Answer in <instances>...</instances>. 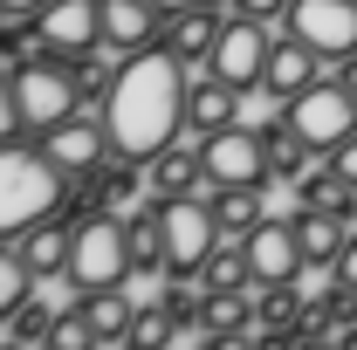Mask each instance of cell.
I'll list each match as a JSON object with an SVG mask.
<instances>
[{
  "label": "cell",
  "instance_id": "cell-1",
  "mask_svg": "<svg viewBox=\"0 0 357 350\" xmlns=\"http://www.w3.org/2000/svg\"><path fill=\"white\" fill-rule=\"evenodd\" d=\"M185 83H192V69L165 42L137 48V55H117V83L96 103L103 131H110V151L151 165L165 144H178L185 137Z\"/></svg>",
  "mask_w": 357,
  "mask_h": 350
},
{
  "label": "cell",
  "instance_id": "cell-2",
  "mask_svg": "<svg viewBox=\"0 0 357 350\" xmlns=\"http://www.w3.org/2000/svg\"><path fill=\"white\" fill-rule=\"evenodd\" d=\"M76 110H83V89H76V62L69 55H48V48L7 55V76H0L7 137H48L62 117H76Z\"/></svg>",
  "mask_w": 357,
  "mask_h": 350
},
{
  "label": "cell",
  "instance_id": "cell-3",
  "mask_svg": "<svg viewBox=\"0 0 357 350\" xmlns=\"http://www.w3.org/2000/svg\"><path fill=\"white\" fill-rule=\"evenodd\" d=\"M69 178H76V172H62V165L48 158V144L7 137V144H0V234H7V241H21L35 220L62 213Z\"/></svg>",
  "mask_w": 357,
  "mask_h": 350
},
{
  "label": "cell",
  "instance_id": "cell-4",
  "mask_svg": "<svg viewBox=\"0 0 357 350\" xmlns=\"http://www.w3.org/2000/svg\"><path fill=\"white\" fill-rule=\"evenodd\" d=\"M76 296L89 289H117V282H131V220L117 213H96L76 227V254H69V275H62Z\"/></svg>",
  "mask_w": 357,
  "mask_h": 350
},
{
  "label": "cell",
  "instance_id": "cell-5",
  "mask_svg": "<svg viewBox=\"0 0 357 350\" xmlns=\"http://www.w3.org/2000/svg\"><path fill=\"white\" fill-rule=\"evenodd\" d=\"M282 110H289L296 137L310 144L316 158H330V151H337V144L357 131V96L337 83V76H323L316 89H303V96H296V103H282Z\"/></svg>",
  "mask_w": 357,
  "mask_h": 350
},
{
  "label": "cell",
  "instance_id": "cell-6",
  "mask_svg": "<svg viewBox=\"0 0 357 350\" xmlns=\"http://www.w3.org/2000/svg\"><path fill=\"white\" fill-rule=\"evenodd\" d=\"M158 220H165V254H172L165 275H199L206 254L227 241L213 199H192V192H185V199H158Z\"/></svg>",
  "mask_w": 357,
  "mask_h": 350
},
{
  "label": "cell",
  "instance_id": "cell-7",
  "mask_svg": "<svg viewBox=\"0 0 357 350\" xmlns=\"http://www.w3.org/2000/svg\"><path fill=\"white\" fill-rule=\"evenodd\" d=\"M268 55H275L268 21H255V14H227V28H220V42H213V55H206V69L227 76L234 89H261Z\"/></svg>",
  "mask_w": 357,
  "mask_h": 350
},
{
  "label": "cell",
  "instance_id": "cell-8",
  "mask_svg": "<svg viewBox=\"0 0 357 350\" xmlns=\"http://www.w3.org/2000/svg\"><path fill=\"white\" fill-rule=\"evenodd\" d=\"M28 48H48V55H89L103 48V0H48L28 28Z\"/></svg>",
  "mask_w": 357,
  "mask_h": 350
},
{
  "label": "cell",
  "instance_id": "cell-9",
  "mask_svg": "<svg viewBox=\"0 0 357 350\" xmlns=\"http://www.w3.org/2000/svg\"><path fill=\"white\" fill-rule=\"evenodd\" d=\"M199 151H206V185H275L261 131H241V124H227V131L199 137Z\"/></svg>",
  "mask_w": 357,
  "mask_h": 350
},
{
  "label": "cell",
  "instance_id": "cell-10",
  "mask_svg": "<svg viewBox=\"0 0 357 350\" xmlns=\"http://www.w3.org/2000/svg\"><path fill=\"white\" fill-rule=\"evenodd\" d=\"M282 35H303L310 48H323L330 62L357 48V0H289Z\"/></svg>",
  "mask_w": 357,
  "mask_h": 350
},
{
  "label": "cell",
  "instance_id": "cell-11",
  "mask_svg": "<svg viewBox=\"0 0 357 350\" xmlns=\"http://www.w3.org/2000/svg\"><path fill=\"white\" fill-rule=\"evenodd\" d=\"M165 0H103V48L110 55H137V48L165 42Z\"/></svg>",
  "mask_w": 357,
  "mask_h": 350
},
{
  "label": "cell",
  "instance_id": "cell-12",
  "mask_svg": "<svg viewBox=\"0 0 357 350\" xmlns=\"http://www.w3.org/2000/svg\"><path fill=\"white\" fill-rule=\"evenodd\" d=\"M323 62H330L323 48H310L303 35H282V42H275V55H268V76H261V89L275 96V103H296L303 89H316L323 76H330Z\"/></svg>",
  "mask_w": 357,
  "mask_h": 350
},
{
  "label": "cell",
  "instance_id": "cell-13",
  "mask_svg": "<svg viewBox=\"0 0 357 350\" xmlns=\"http://www.w3.org/2000/svg\"><path fill=\"white\" fill-rule=\"evenodd\" d=\"M42 144H48V158H55L62 172H89V165H103V158H110V131H103V110L89 117V103H83V110H76V117H62V124H55Z\"/></svg>",
  "mask_w": 357,
  "mask_h": 350
},
{
  "label": "cell",
  "instance_id": "cell-14",
  "mask_svg": "<svg viewBox=\"0 0 357 350\" xmlns=\"http://www.w3.org/2000/svg\"><path fill=\"white\" fill-rule=\"evenodd\" d=\"M248 261H255V282H296L303 275V234H296V220H261L255 234H248Z\"/></svg>",
  "mask_w": 357,
  "mask_h": 350
},
{
  "label": "cell",
  "instance_id": "cell-15",
  "mask_svg": "<svg viewBox=\"0 0 357 350\" xmlns=\"http://www.w3.org/2000/svg\"><path fill=\"white\" fill-rule=\"evenodd\" d=\"M220 28H227L220 0H192V7H172V14H165V48H172L178 62L192 69V62H206V55H213Z\"/></svg>",
  "mask_w": 357,
  "mask_h": 350
},
{
  "label": "cell",
  "instance_id": "cell-16",
  "mask_svg": "<svg viewBox=\"0 0 357 350\" xmlns=\"http://www.w3.org/2000/svg\"><path fill=\"white\" fill-rule=\"evenodd\" d=\"M241 96L248 89H234L227 76H192L185 83V131L192 137H213V131H227V124H241Z\"/></svg>",
  "mask_w": 357,
  "mask_h": 350
},
{
  "label": "cell",
  "instance_id": "cell-17",
  "mask_svg": "<svg viewBox=\"0 0 357 350\" xmlns=\"http://www.w3.org/2000/svg\"><path fill=\"white\" fill-rule=\"evenodd\" d=\"M144 178H151V199H185V192L206 178V151L178 137V144H165V151L144 165Z\"/></svg>",
  "mask_w": 357,
  "mask_h": 350
},
{
  "label": "cell",
  "instance_id": "cell-18",
  "mask_svg": "<svg viewBox=\"0 0 357 350\" xmlns=\"http://www.w3.org/2000/svg\"><path fill=\"white\" fill-rule=\"evenodd\" d=\"M55 316H62V309H48L42 296H28V303L0 309V344H7V350H48V337H55Z\"/></svg>",
  "mask_w": 357,
  "mask_h": 350
},
{
  "label": "cell",
  "instance_id": "cell-19",
  "mask_svg": "<svg viewBox=\"0 0 357 350\" xmlns=\"http://www.w3.org/2000/svg\"><path fill=\"white\" fill-rule=\"evenodd\" d=\"M261 144H268V172L282 178V185H296V178L310 172V144H303V137H296V124H289V110H275V117H268L261 124Z\"/></svg>",
  "mask_w": 357,
  "mask_h": 350
},
{
  "label": "cell",
  "instance_id": "cell-20",
  "mask_svg": "<svg viewBox=\"0 0 357 350\" xmlns=\"http://www.w3.org/2000/svg\"><path fill=\"white\" fill-rule=\"evenodd\" d=\"M255 316H261V337H268V344H296V323H303L310 309H303V296H296V282H261Z\"/></svg>",
  "mask_w": 357,
  "mask_h": 350
},
{
  "label": "cell",
  "instance_id": "cell-21",
  "mask_svg": "<svg viewBox=\"0 0 357 350\" xmlns=\"http://www.w3.org/2000/svg\"><path fill=\"white\" fill-rule=\"evenodd\" d=\"M213 213H220L227 241H248L268 220V185H213Z\"/></svg>",
  "mask_w": 357,
  "mask_h": 350
},
{
  "label": "cell",
  "instance_id": "cell-22",
  "mask_svg": "<svg viewBox=\"0 0 357 350\" xmlns=\"http://www.w3.org/2000/svg\"><path fill=\"white\" fill-rule=\"evenodd\" d=\"M296 234H303V261H310V268H337L344 241H351V220H337V213H316V206H303V213H296Z\"/></svg>",
  "mask_w": 357,
  "mask_h": 350
},
{
  "label": "cell",
  "instance_id": "cell-23",
  "mask_svg": "<svg viewBox=\"0 0 357 350\" xmlns=\"http://www.w3.org/2000/svg\"><path fill=\"white\" fill-rule=\"evenodd\" d=\"M296 199H303V206H316V213H337V220H351V227H357V185L337 172V165L303 172V178H296Z\"/></svg>",
  "mask_w": 357,
  "mask_h": 350
},
{
  "label": "cell",
  "instance_id": "cell-24",
  "mask_svg": "<svg viewBox=\"0 0 357 350\" xmlns=\"http://www.w3.org/2000/svg\"><path fill=\"white\" fill-rule=\"evenodd\" d=\"M172 254H165V220H158V199H144L131 213V275H165Z\"/></svg>",
  "mask_w": 357,
  "mask_h": 350
},
{
  "label": "cell",
  "instance_id": "cell-25",
  "mask_svg": "<svg viewBox=\"0 0 357 350\" xmlns=\"http://www.w3.org/2000/svg\"><path fill=\"white\" fill-rule=\"evenodd\" d=\"M83 309H89V330H96V344H131L137 309H131V296H124V282H117V289H89Z\"/></svg>",
  "mask_w": 357,
  "mask_h": 350
},
{
  "label": "cell",
  "instance_id": "cell-26",
  "mask_svg": "<svg viewBox=\"0 0 357 350\" xmlns=\"http://www.w3.org/2000/svg\"><path fill=\"white\" fill-rule=\"evenodd\" d=\"M206 330L220 344H241L248 330H261V316L248 303V289H206Z\"/></svg>",
  "mask_w": 357,
  "mask_h": 350
},
{
  "label": "cell",
  "instance_id": "cell-27",
  "mask_svg": "<svg viewBox=\"0 0 357 350\" xmlns=\"http://www.w3.org/2000/svg\"><path fill=\"white\" fill-rule=\"evenodd\" d=\"M35 268H28V254H21V241H0V309H14V303H28L35 296Z\"/></svg>",
  "mask_w": 357,
  "mask_h": 350
},
{
  "label": "cell",
  "instance_id": "cell-28",
  "mask_svg": "<svg viewBox=\"0 0 357 350\" xmlns=\"http://www.w3.org/2000/svg\"><path fill=\"white\" fill-rule=\"evenodd\" d=\"M96 344V330H89V309H83V296L55 316V337H48V350H89Z\"/></svg>",
  "mask_w": 357,
  "mask_h": 350
},
{
  "label": "cell",
  "instance_id": "cell-29",
  "mask_svg": "<svg viewBox=\"0 0 357 350\" xmlns=\"http://www.w3.org/2000/svg\"><path fill=\"white\" fill-rule=\"evenodd\" d=\"M110 83H117V62H103L96 48H89V55H76V89H83V103H103V96H110Z\"/></svg>",
  "mask_w": 357,
  "mask_h": 350
},
{
  "label": "cell",
  "instance_id": "cell-30",
  "mask_svg": "<svg viewBox=\"0 0 357 350\" xmlns=\"http://www.w3.org/2000/svg\"><path fill=\"white\" fill-rule=\"evenodd\" d=\"M131 344H144V350H165V344H172V309H165V303L137 309V323H131Z\"/></svg>",
  "mask_w": 357,
  "mask_h": 350
},
{
  "label": "cell",
  "instance_id": "cell-31",
  "mask_svg": "<svg viewBox=\"0 0 357 350\" xmlns=\"http://www.w3.org/2000/svg\"><path fill=\"white\" fill-rule=\"evenodd\" d=\"M234 14H255V21H282L289 14V0H227Z\"/></svg>",
  "mask_w": 357,
  "mask_h": 350
},
{
  "label": "cell",
  "instance_id": "cell-32",
  "mask_svg": "<svg viewBox=\"0 0 357 350\" xmlns=\"http://www.w3.org/2000/svg\"><path fill=\"white\" fill-rule=\"evenodd\" d=\"M330 282H344V289H357V234L344 241V254H337V268H330Z\"/></svg>",
  "mask_w": 357,
  "mask_h": 350
},
{
  "label": "cell",
  "instance_id": "cell-33",
  "mask_svg": "<svg viewBox=\"0 0 357 350\" xmlns=\"http://www.w3.org/2000/svg\"><path fill=\"white\" fill-rule=\"evenodd\" d=\"M330 165H337V172H344V178H351V185H357V131L344 137L337 151H330Z\"/></svg>",
  "mask_w": 357,
  "mask_h": 350
},
{
  "label": "cell",
  "instance_id": "cell-34",
  "mask_svg": "<svg viewBox=\"0 0 357 350\" xmlns=\"http://www.w3.org/2000/svg\"><path fill=\"white\" fill-rule=\"evenodd\" d=\"M48 0H0V21H7V28H21V21H28V14H42Z\"/></svg>",
  "mask_w": 357,
  "mask_h": 350
},
{
  "label": "cell",
  "instance_id": "cell-35",
  "mask_svg": "<svg viewBox=\"0 0 357 350\" xmlns=\"http://www.w3.org/2000/svg\"><path fill=\"white\" fill-rule=\"evenodd\" d=\"M330 76H337V83L357 96V48H351V55H337V69H330Z\"/></svg>",
  "mask_w": 357,
  "mask_h": 350
},
{
  "label": "cell",
  "instance_id": "cell-36",
  "mask_svg": "<svg viewBox=\"0 0 357 350\" xmlns=\"http://www.w3.org/2000/svg\"><path fill=\"white\" fill-rule=\"evenodd\" d=\"M165 7H192V0H165Z\"/></svg>",
  "mask_w": 357,
  "mask_h": 350
}]
</instances>
